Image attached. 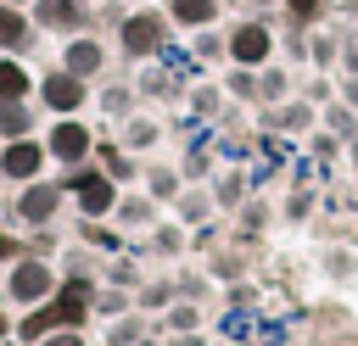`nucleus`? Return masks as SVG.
<instances>
[{"mask_svg": "<svg viewBox=\"0 0 358 346\" xmlns=\"http://www.w3.org/2000/svg\"><path fill=\"white\" fill-rule=\"evenodd\" d=\"M162 39H168V11H134V17L117 22V45H123V56H134V61L157 56Z\"/></svg>", "mask_w": 358, "mask_h": 346, "instance_id": "nucleus-1", "label": "nucleus"}, {"mask_svg": "<svg viewBox=\"0 0 358 346\" xmlns=\"http://www.w3.org/2000/svg\"><path fill=\"white\" fill-rule=\"evenodd\" d=\"M6 290H11V301H22V307H45V301L56 296V279H50V268H45L39 257H22V262H11Z\"/></svg>", "mask_w": 358, "mask_h": 346, "instance_id": "nucleus-2", "label": "nucleus"}, {"mask_svg": "<svg viewBox=\"0 0 358 346\" xmlns=\"http://www.w3.org/2000/svg\"><path fill=\"white\" fill-rule=\"evenodd\" d=\"M45 156H50V151H45L39 140H28V134H22V140H6V145H0V173L17 179V184H34L39 167H45Z\"/></svg>", "mask_w": 358, "mask_h": 346, "instance_id": "nucleus-3", "label": "nucleus"}, {"mask_svg": "<svg viewBox=\"0 0 358 346\" xmlns=\"http://www.w3.org/2000/svg\"><path fill=\"white\" fill-rule=\"evenodd\" d=\"M73 190H78V212L84 218H106L117 206V179L112 173H78Z\"/></svg>", "mask_w": 358, "mask_h": 346, "instance_id": "nucleus-4", "label": "nucleus"}, {"mask_svg": "<svg viewBox=\"0 0 358 346\" xmlns=\"http://www.w3.org/2000/svg\"><path fill=\"white\" fill-rule=\"evenodd\" d=\"M268 50H274V39H268L263 22H235V28H229V56H235L241 67H263Z\"/></svg>", "mask_w": 358, "mask_h": 346, "instance_id": "nucleus-5", "label": "nucleus"}, {"mask_svg": "<svg viewBox=\"0 0 358 346\" xmlns=\"http://www.w3.org/2000/svg\"><path fill=\"white\" fill-rule=\"evenodd\" d=\"M39 100L50 106V112H62V117H73L78 106H84V78H73L67 67H56L45 84H39Z\"/></svg>", "mask_w": 358, "mask_h": 346, "instance_id": "nucleus-6", "label": "nucleus"}, {"mask_svg": "<svg viewBox=\"0 0 358 346\" xmlns=\"http://www.w3.org/2000/svg\"><path fill=\"white\" fill-rule=\"evenodd\" d=\"M101 61H106V50H101V39H90V33H73V39L62 45V67H67L73 78H95Z\"/></svg>", "mask_w": 358, "mask_h": 346, "instance_id": "nucleus-7", "label": "nucleus"}, {"mask_svg": "<svg viewBox=\"0 0 358 346\" xmlns=\"http://www.w3.org/2000/svg\"><path fill=\"white\" fill-rule=\"evenodd\" d=\"M45 151H50L56 162H84V156H90V128H84V123H73V117H62V123L50 128Z\"/></svg>", "mask_w": 358, "mask_h": 346, "instance_id": "nucleus-8", "label": "nucleus"}, {"mask_svg": "<svg viewBox=\"0 0 358 346\" xmlns=\"http://www.w3.org/2000/svg\"><path fill=\"white\" fill-rule=\"evenodd\" d=\"M28 11H34L39 28H56V33H67V28L84 22V0H34Z\"/></svg>", "mask_w": 358, "mask_h": 346, "instance_id": "nucleus-9", "label": "nucleus"}, {"mask_svg": "<svg viewBox=\"0 0 358 346\" xmlns=\"http://www.w3.org/2000/svg\"><path fill=\"white\" fill-rule=\"evenodd\" d=\"M28 39H34V17H22V6L0 0V50L17 56V50H28Z\"/></svg>", "mask_w": 358, "mask_h": 346, "instance_id": "nucleus-10", "label": "nucleus"}, {"mask_svg": "<svg viewBox=\"0 0 358 346\" xmlns=\"http://www.w3.org/2000/svg\"><path fill=\"white\" fill-rule=\"evenodd\" d=\"M56 201H62L56 184H28L22 201H17V218H22V223H45V218L56 212Z\"/></svg>", "mask_w": 358, "mask_h": 346, "instance_id": "nucleus-11", "label": "nucleus"}, {"mask_svg": "<svg viewBox=\"0 0 358 346\" xmlns=\"http://www.w3.org/2000/svg\"><path fill=\"white\" fill-rule=\"evenodd\" d=\"M218 17V0H168V22L179 28H207Z\"/></svg>", "mask_w": 358, "mask_h": 346, "instance_id": "nucleus-12", "label": "nucleus"}, {"mask_svg": "<svg viewBox=\"0 0 358 346\" xmlns=\"http://www.w3.org/2000/svg\"><path fill=\"white\" fill-rule=\"evenodd\" d=\"M56 329H62V318H56V307H50V301H45V307H39V313H28V318H22V329H17V335H22V340H28V346H39V340H50V335H56Z\"/></svg>", "mask_w": 358, "mask_h": 346, "instance_id": "nucleus-13", "label": "nucleus"}, {"mask_svg": "<svg viewBox=\"0 0 358 346\" xmlns=\"http://www.w3.org/2000/svg\"><path fill=\"white\" fill-rule=\"evenodd\" d=\"M28 89H34L28 67L22 61H0V100H28Z\"/></svg>", "mask_w": 358, "mask_h": 346, "instance_id": "nucleus-14", "label": "nucleus"}, {"mask_svg": "<svg viewBox=\"0 0 358 346\" xmlns=\"http://www.w3.org/2000/svg\"><path fill=\"white\" fill-rule=\"evenodd\" d=\"M28 123H34V112L22 100H0V140H22Z\"/></svg>", "mask_w": 358, "mask_h": 346, "instance_id": "nucleus-15", "label": "nucleus"}, {"mask_svg": "<svg viewBox=\"0 0 358 346\" xmlns=\"http://www.w3.org/2000/svg\"><path fill=\"white\" fill-rule=\"evenodd\" d=\"M0 262H22V240L0 229Z\"/></svg>", "mask_w": 358, "mask_h": 346, "instance_id": "nucleus-16", "label": "nucleus"}, {"mask_svg": "<svg viewBox=\"0 0 358 346\" xmlns=\"http://www.w3.org/2000/svg\"><path fill=\"white\" fill-rule=\"evenodd\" d=\"M285 11L308 22V17H319V11H324V0H285Z\"/></svg>", "mask_w": 358, "mask_h": 346, "instance_id": "nucleus-17", "label": "nucleus"}, {"mask_svg": "<svg viewBox=\"0 0 358 346\" xmlns=\"http://www.w3.org/2000/svg\"><path fill=\"white\" fill-rule=\"evenodd\" d=\"M84 234H90V246H101V251H106V246H117V234H106V229H101V223H90V229H84Z\"/></svg>", "mask_w": 358, "mask_h": 346, "instance_id": "nucleus-18", "label": "nucleus"}, {"mask_svg": "<svg viewBox=\"0 0 358 346\" xmlns=\"http://www.w3.org/2000/svg\"><path fill=\"white\" fill-rule=\"evenodd\" d=\"M39 346H84V340H78V329H56V335L39 340Z\"/></svg>", "mask_w": 358, "mask_h": 346, "instance_id": "nucleus-19", "label": "nucleus"}, {"mask_svg": "<svg viewBox=\"0 0 358 346\" xmlns=\"http://www.w3.org/2000/svg\"><path fill=\"white\" fill-rule=\"evenodd\" d=\"M134 335H140V324H117V335H112V346H129Z\"/></svg>", "mask_w": 358, "mask_h": 346, "instance_id": "nucleus-20", "label": "nucleus"}, {"mask_svg": "<svg viewBox=\"0 0 358 346\" xmlns=\"http://www.w3.org/2000/svg\"><path fill=\"white\" fill-rule=\"evenodd\" d=\"M347 67H352V73H358V45H352V50H347Z\"/></svg>", "mask_w": 358, "mask_h": 346, "instance_id": "nucleus-21", "label": "nucleus"}, {"mask_svg": "<svg viewBox=\"0 0 358 346\" xmlns=\"http://www.w3.org/2000/svg\"><path fill=\"white\" fill-rule=\"evenodd\" d=\"M6 329H11V318H6V313H0V340H6Z\"/></svg>", "mask_w": 358, "mask_h": 346, "instance_id": "nucleus-22", "label": "nucleus"}, {"mask_svg": "<svg viewBox=\"0 0 358 346\" xmlns=\"http://www.w3.org/2000/svg\"><path fill=\"white\" fill-rule=\"evenodd\" d=\"M6 6H34V0H6Z\"/></svg>", "mask_w": 358, "mask_h": 346, "instance_id": "nucleus-23", "label": "nucleus"}, {"mask_svg": "<svg viewBox=\"0 0 358 346\" xmlns=\"http://www.w3.org/2000/svg\"><path fill=\"white\" fill-rule=\"evenodd\" d=\"M218 6H229V0H218Z\"/></svg>", "mask_w": 358, "mask_h": 346, "instance_id": "nucleus-24", "label": "nucleus"}, {"mask_svg": "<svg viewBox=\"0 0 358 346\" xmlns=\"http://www.w3.org/2000/svg\"><path fill=\"white\" fill-rule=\"evenodd\" d=\"M129 6H140V0H129Z\"/></svg>", "mask_w": 358, "mask_h": 346, "instance_id": "nucleus-25", "label": "nucleus"}]
</instances>
